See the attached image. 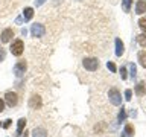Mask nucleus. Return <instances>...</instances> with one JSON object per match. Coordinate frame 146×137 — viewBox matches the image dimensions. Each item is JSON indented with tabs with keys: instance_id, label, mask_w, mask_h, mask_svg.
<instances>
[{
	"instance_id": "nucleus-1",
	"label": "nucleus",
	"mask_w": 146,
	"mask_h": 137,
	"mask_svg": "<svg viewBox=\"0 0 146 137\" xmlns=\"http://www.w3.org/2000/svg\"><path fill=\"white\" fill-rule=\"evenodd\" d=\"M82 66L88 72H96L99 68V61L98 58H84L82 59Z\"/></svg>"
},
{
	"instance_id": "nucleus-2",
	"label": "nucleus",
	"mask_w": 146,
	"mask_h": 137,
	"mask_svg": "<svg viewBox=\"0 0 146 137\" xmlns=\"http://www.w3.org/2000/svg\"><path fill=\"white\" fill-rule=\"evenodd\" d=\"M108 98H110V100H111V104L116 105V107L122 105V94H120V91H119L117 88H110Z\"/></svg>"
},
{
	"instance_id": "nucleus-3",
	"label": "nucleus",
	"mask_w": 146,
	"mask_h": 137,
	"mask_svg": "<svg viewBox=\"0 0 146 137\" xmlns=\"http://www.w3.org/2000/svg\"><path fill=\"white\" fill-rule=\"evenodd\" d=\"M9 49H11V53L14 57H20L23 53V50H25V44H23L21 40H15V41H12V44Z\"/></svg>"
},
{
	"instance_id": "nucleus-4",
	"label": "nucleus",
	"mask_w": 146,
	"mask_h": 137,
	"mask_svg": "<svg viewBox=\"0 0 146 137\" xmlns=\"http://www.w3.org/2000/svg\"><path fill=\"white\" fill-rule=\"evenodd\" d=\"M5 104L8 105V107H15L18 104V96L17 93H14V91H8L6 94H5Z\"/></svg>"
},
{
	"instance_id": "nucleus-5",
	"label": "nucleus",
	"mask_w": 146,
	"mask_h": 137,
	"mask_svg": "<svg viewBox=\"0 0 146 137\" xmlns=\"http://www.w3.org/2000/svg\"><path fill=\"white\" fill-rule=\"evenodd\" d=\"M43 107V99H41V96L38 94H32L29 98V108L32 110H40Z\"/></svg>"
},
{
	"instance_id": "nucleus-6",
	"label": "nucleus",
	"mask_w": 146,
	"mask_h": 137,
	"mask_svg": "<svg viewBox=\"0 0 146 137\" xmlns=\"http://www.w3.org/2000/svg\"><path fill=\"white\" fill-rule=\"evenodd\" d=\"M31 34H32V37H35V38H40V37H43L46 34V27L43 25H40V23H35V25H32V27H31Z\"/></svg>"
},
{
	"instance_id": "nucleus-7",
	"label": "nucleus",
	"mask_w": 146,
	"mask_h": 137,
	"mask_svg": "<svg viewBox=\"0 0 146 137\" xmlns=\"http://www.w3.org/2000/svg\"><path fill=\"white\" fill-rule=\"evenodd\" d=\"M26 68H27V63L26 61H18L15 66H14V73H15L17 78H21L23 75H25Z\"/></svg>"
},
{
	"instance_id": "nucleus-8",
	"label": "nucleus",
	"mask_w": 146,
	"mask_h": 137,
	"mask_svg": "<svg viewBox=\"0 0 146 137\" xmlns=\"http://www.w3.org/2000/svg\"><path fill=\"white\" fill-rule=\"evenodd\" d=\"M14 37V31L11 29V27H8V29H5L2 32V35H0V40H2V43H9V41L12 40Z\"/></svg>"
},
{
	"instance_id": "nucleus-9",
	"label": "nucleus",
	"mask_w": 146,
	"mask_h": 137,
	"mask_svg": "<svg viewBox=\"0 0 146 137\" xmlns=\"http://www.w3.org/2000/svg\"><path fill=\"white\" fill-rule=\"evenodd\" d=\"M146 12V0H137L135 3V14H139V15H141V14Z\"/></svg>"
},
{
	"instance_id": "nucleus-10",
	"label": "nucleus",
	"mask_w": 146,
	"mask_h": 137,
	"mask_svg": "<svg viewBox=\"0 0 146 137\" xmlns=\"http://www.w3.org/2000/svg\"><path fill=\"white\" fill-rule=\"evenodd\" d=\"M25 126H26V119H25V117H21L20 120L17 122V131H15V137H21V134H23V130H25Z\"/></svg>"
},
{
	"instance_id": "nucleus-11",
	"label": "nucleus",
	"mask_w": 146,
	"mask_h": 137,
	"mask_svg": "<svg viewBox=\"0 0 146 137\" xmlns=\"http://www.w3.org/2000/svg\"><path fill=\"white\" fill-rule=\"evenodd\" d=\"M32 137H47V131H46V128L36 126L32 130Z\"/></svg>"
},
{
	"instance_id": "nucleus-12",
	"label": "nucleus",
	"mask_w": 146,
	"mask_h": 137,
	"mask_svg": "<svg viewBox=\"0 0 146 137\" xmlns=\"http://www.w3.org/2000/svg\"><path fill=\"white\" fill-rule=\"evenodd\" d=\"M132 136H134V126H132V123H126L120 137H132Z\"/></svg>"
},
{
	"instance_id": "nucleus-13",
	"label": "nucleus",
	"mask_w": 146,
	"mask_h": 137,
	"mask_svg": "<svg viewBox=\"0 0 146 137\" xmlns=\"http://www.w3.org/2000/svg\"><path fill=\"white\" fill-rule=\"evenodd\" d=\"M123 52H125V44L122 43L120 38H116V55L117 57H122Z\"/></svg>"
},
{
	"instance_id": "nucleus-14",
	"label": "nucleus",
	"mask_w": 146,
	"mask_h": 137,
	"mask_svg": "<svg viewBox=\"0 0 146 137\" xmlns=\"http://www.w3.org/2000/svg\"><path fill=\"white\" fill-rule=\"evenodd\" d=\"M135 94L137 96H145L146 94V84L143 81H140L139 84L135 85Z\"/></svg>"
},
{
	"instance_id": "nucleus-15",
	"label": "nucleus",
	"mask_w": 146,
	"mask_h": 137,
	"mask_svg": "<svg viewBox=\"0 0 146 137\" xmlns=\"http://www.w3.org/2000/svg\"><path fill=\"white\" fill-rule=\"evenodd\" d=\"M32 17H34V9L32 8H25V11H23V18H25V21H29Z\"/></svg>"
},
{
	"instance_id": "nucleus-16",
	"label": "nucleus",
	"mask_w": 146,
	"mask_h": 137,
	"mask_svg": "<svg viewBox=\"0 0 146 137\" xmlns=\"http://www.w3.org/2000/svg\"><path fill=\"white\" fill-rule=\"evenodd\" d=\"M139 63H140V66L146 68V50H141V52H139Z\"/></svg>"
},
{
	"instance_id": "nucleus-17",
	"label": "nucleus",
	"mask_w": 146,
	"mask_h": 137,
	"mask_svg": "<svg viewBox=\"0 0 146 137\" xmlns=\"http://www.w3.org/2000/svg\"><path fill=\"white\" fill-rule=\"evenodd\" d=\"M137 43H139L141 47H146V32H143V34H140L137 37Z\"/></svg>"
},
{
	"instance_id": "nucleus-18",
	"label": "nucleus",
	"mask_w": 146,
	"mask_h": 137,
	"mask_svg": "<svg viewBox=\"0 0 146 137\" xmlns=\"http://www.w3.org/2000/svg\"><path fill=\"white\" fill-rule=\"evenodd\" d=\"M125 119H126V110L122 107L120 113H119V116H117V122H119V123H122V122H125Z\"/></svg>"
},
{
	"instance_id": "nucleus-19",
	"label": "nucleus",
	"mask_w": 146,
	"mask_h": 137,
	"mask_svg": "<svg viewBox=\"0 0 146 137\" xmlns=\"http://www.w3.org/2000/svg\"><path fill=\"white\" fill-rule=\"evenodd\" d=\"M131 2H132V0H123V2H122V8H123V11H125V12H129Z\"/></svg>"
},
{
	"instance_id": "nucleus-20",
	"label": "nucleus",
	"mask_w": 146,
	"mask_h": 137,
	"mask_svg": "<svg viewBox=\"0 0 146 137\" xmlns=\"http://www.w3.org/2000/svg\"><path fill=\"white\" fill-rule=\"evenodd\" d=\"M139 26H140V29L143 32H146V17H141L139 20Z\"/></svg>"
},
{
	"instance_id": "nucleus-21",
	"label": "nucleus",
	"mask_w": 146,
	"mask_h": 137,
	"mask_svg": "<svg viewBox=\"0 0 146 137\" xmlns=\"http://www.w3.org/2000/svg\"><path fill=\"white\" fill-rule=\"evenodd\" d=\"M128 67H129V75L132 76V78H134L135 75H137V68H135V66H134V64H129V66H128Z\"/></svg>"
},
{
	"instance_id": "nucleus-22",
	"label": "nucleus",
	"mask_w": 146,
	"mask_h": 137,
	"mask_svg": "<svg viewBox=\"0 0 146 137\" xmlns=\"http://www.w3.org/2000/svg\"><path fill=\"white\" fill-rule=\"evenodd\" d=\"M107 67H108L111 72H116V70H117V68H116V64H114L113 61H108V63H107Z\"/></svg>"
},
{
	"instance_id": "nucleus-23",
	"label": "nucleus",
	"mask_w": 146,
	"mask_h": 137,
	"mask_svg": "<svg viewBox=\"0 0 146 137\" xmlns=\"http://www.w3.org/2000/svg\"><path fill=\"white\" fill-rule=\"evenodd\" d=\"M120 76H122V79L125 81L126 78H128V73H126V67H122L120 68Z\"/></svg>"
},
{
	"instance_id": "nucleus-24",
	"label": "nucleus",
	"mask_w": 146,
	"mask_h": 137,
	"mask_svg": "<svg viewBox=\"0 0 146 137\" xmlns=\"http://www.w3.org/2000/svg\"><path fill=\"white\" fill-rule=\"evenodd\" d=\"M11 123H12V120H11V119H6V120H5V122L2 123V126L5 128V130H8V128L11 126Z\"/></svg>"
},
{
	"instance_id": "nucleus-25",
	"label": "nucleus",
	"mask_w": 146,
	"mask_h": 137,
	"mask_svg": "<svg viewBox=\"0 0 146 137\" xmlns=\"http://www.w3.org/2000/svg\"><path fill=\"white\" fill-rule=\"evenodd\" d=\"M131 98H132V91L128 88V90H125V99L126 100H131Z\"/></svg>"
},
{
	"instance_id": "nucleus-26",
	"label": "nucleus",
	"mask_w": 146,
	"mask_h": 137,
	"mask_svg": "<svg viewBox=\"0 0 146 137\" xmlns=\"http://www.w3.org/2000/svg\"><path fill=\"white\" fill-rule=\"evenodd\" d=\"M5 58H6V50L3 47H0V61H3Z\"/></svg>"
},
{
	"instance_id": "nucleus-27",
	"label": "nucleus",
	"mask_w": 146,
	"mask_h": 137,
	"mask_svg": "<svg viewBox=\"0 0 146 137\" xmlns=\"http://www.w3.org/2000/svg\"><path fill=\"white\" fill-rule=\"evenodd\" d=\"M3 110H5V100H3V99H0V113H2Z\"/></svg>"
},
{
	"instance_id": "nucleus-28",
	"label": "nucleus",
	"mask_w": 146,
	"mask_h": 137,
	"mask_svg": "<svg viewBox=\"0 0 146 137\" xmlns=\"http://www.w3.org/2000/svg\"><path fill=\"white\" fill-rule=\"evenodd\" d=\"M44 2H46V0H35V6H41Z\"/></svg>"
},
{
	"instance_id": "nucleus-29",
	"label": "nucleus",
	"mask_w": 146,
	"mask_h": 137,
	"mask_svg": "<svg viewBox=\"0 0 146 137\" xmlns=\"http://www.w3.org/2000/svg\"><path fill=\"white\" fill-rule=\"evenodd\" d=\"M131 116H132V117L137 116V111H135V110H132V111H131Z\"/></svg>"
},
{
	"instance_id": "nucleus-30",
	"label": "nucleus",
	"mask_w": 146,
	"mask_h": 137,
	"mask_svg": "<svg viewBox=\"0 0 146 137\" xmlns=\"http://www.w3.org/2000/svg\"><path fill=\"white\" fill-rule=\"evenodd\" d=\"M27 134H29V132H25V136H23V137H27Z\"/></svg>"
},
{
	"instance_id": "nucleus-31",
	"label": "nucleus",
	"mask_w": 146,
	"mask_h": 137,
	"mask_svg": "<svg viewBox=\"0 0 146 137\" xmlns=\"http://www.w3.org/2000/svg\"><path fill=\"white\" fill-rule=\"evenodd\" d=\"M0 126H2V123H0Z\"/></svg>"
}]
</instances>
